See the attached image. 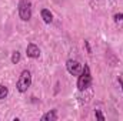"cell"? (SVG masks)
Returning <instances> with one entry per match:
<instances>
[{
    "label": "cell",
    "instance_id": "cell-1",
    "mask_svg": "<svg viewBox=\"0 0 123 121\" xmlns=\"http://www.w3.org/2000/svg\"><path fill=\"white\" fill-rule=\"evenodd\" d=\"M92 86V73H90V68L89 66H85L82 73L79 74V80H77V88L80 91L87 90L89 87Z\"/></svg>",
    "mask_w": 123,
    "mask_h": 121
},
{
    "label": "cell",
    "instance_id": "cell-2",
    "mask_svg": "<svg viewBox=\"0 0 123 121\" xmlns=\"http://www.w3.org/2000/svg\"><path fill=\"white\" fill-rule=\"evenodd\" d=\"M30 86H31V73L29 70H23L20 77H19V80H17L16 87H17V90L20 93H25V91H27V88Z\"/></svg>",
    "mask_w": 123,
    "mask_h": 121
},
{
    "label": "cell",
    "instance_id": "cell-3",
    "mask_svg": "<svg viewBox=\"0 0 123 121\" xmlns=\"http://www.w3.org/2000/svg\"><path fill=\"white\" fill-rule=\"evenodd\" d=\"M19 16L23 22H27L31 19V3L29 0L19 1Z\"/></svg>",
    "mask_w": 123,
    "mask_h": 121
},
{
    "label": "cell",
    "instance_id": "cell-4",
    "mask_svg": "<svg viewBox=\"0 0 123 121\" xmlns=\"http://www.w3.org/2000/svg\"><path fill=\"white\" fill-rule=\"evenodd\" d=\"M66 68H67V71H69L72 76H79V74L82 73V70H83V66H82L77 60H67Z\"/></svg>",
    "mask_w": 123,
    "mask_h": 121
},
{
    "label": "cell",
    "instance_id": "cell-5",
    "mask_svg": "<svg viewBox=\"0 0 123 121\" xmlns=\"http://www.w3.org/2000/svg\"><path fill=\"white\" fill-rule=\"evenodd\" d=\"M26 54H27V57H30V59H37L39 56H40V50H39V47L36 46V44H27V47H26Z\"/></svg>",
    "mask_w": 123,
    "mask_h": 121
},
{
    "label": "cell",
    "instance_id": "cell-6",
    "mask_svg": "<svg viewBox=\"0 0 123 121\" xmlns=\"http://www.w3.org/2000/svg\"><path fill=\"white\" fill-rule=\"evenodd\" d=\"M40 14H42V19H43L44 23H52V22H53V14L50 13V10L43 9V10L40 11Z\"/></svg>",
    "mask_w": 123,
    "mask_h": 121
},
{
    "label": "cell",
    "instance_id": "cell-7",
    "mask_svg": "<svg viewBox=\"0 0 123 121\" xmlns=\"http://www.w3.org/2000/svg\"><path fill=\"white\" fill-rule=\"evenodd\" d=\"M57 120V113L56 110H52L49 113H46L43 117H42V121H56Z\"/></svg>",
    "mask_w": 123,
    "mask_h": 121
},
{
    "label": "cell",
    "instance_id": "cell-8",
    "mask_svg": "<svg viewBox=\"0 0 123 121\" xmlns=\"http://www.w3.org/2000/svg\"><path fill=\"white\" fill-rule=\"evenodd\" d=\"M7 94H9L7 87H6V86H3V84H0V100L6 98V97H7Z\"/></svg>",
    "mask_w": 123,
    "mask_h": 121
},
{
    "label": "cell",
    "instance_id": "cell-9",
    "mask_svg": "<svg viewBox=\"0 0 123 121\" xmlns=\"http://www.w3.org/2000/svg\"><path fill=\"white\" fill-rule=\"evenodd\" d=\"M20 61V53L19 51H14L13 54H12V63L13 64H17Z\"/></svg>",
    "mask_w": 123,
    "mask_h": 121
},
{
    "label": "cell",
    "instance_id": "cell-10",
    "mask_svg": "<svg viewBox=\"0 0 123 121\" xmlns=\"http://www.w3.org/2000/svg\"><path fill=\"white\" fill-rule=\"evenodd\" d=\"M94 116H96V118H97V120L105 121V116L102 114V111H100V110H96V111H94Z\"/></svg>",
    "mask_w": 123,
    "mask_h": 121
},
{
    "label": "cell",
    "instance_id": "cell-11",
    "mask_svg": "<svg viewBox=\"0 0 123 121\" xmlns=\"http://www.w3.org/2000/svg\"><path fill=\"white\" fill-rule=\"evenodd\" d=\"M113 19H115L116 22H119V20H123V13H117V14H115V16H113Z\"/></svg>",
    "mask_w": 123,
    "mask_h": 121
},
{
    "label": "cell",
    "instance_id": "cell-12",
    "mask_svg": "<svg viewBox=\"0 0 123 121\" xmlns=\"http://www.w3.org/2000/svg\"><path fill=\"white\" fill-rule=\"evenodd\" d=\"M119 83H120V86H122V90H123V78H122V77H119Z\"/></svg>",
    "mask_w": 123,
    "mask_h": 121
}]
</instances>
